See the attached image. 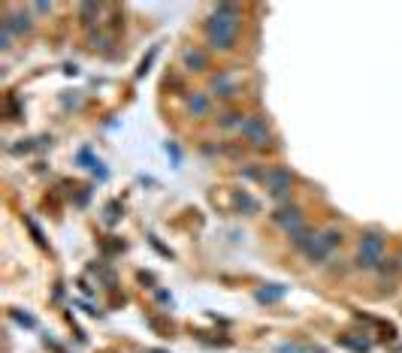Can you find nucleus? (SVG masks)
<instances>
[{
    "instance_id": "11",
    "label": "nucleus",
    "mask_w": 402,
    "mask_h": 353,
    "mask_svg": "<svg viewBox=\"0 0 402 353\" xmlns=\"http://www.w3.org/2000/svg\"><path fill=\"white\" fill-rule=\"evenodd\" d=\"M245 112H239V109H224L221 115H218V127L221 130H242L245 124Z\"/></svg>"
},
{
    "instance_id": "4",
    "label": "nucleus",
    "mask_w": 402,
    "mask_h": 353,
    "mask_svg": "<svg viewBox=\"0 0 402 353\" xmlns=\"http://www.w3.org/2000/svg\"><path fill=\"white\" fill-rule=\"evenodd\" d=\"M339 245H342V233L336 230V226H327V230H318L315 233L312 245L305 248L303 254H305V260H309V263H324Z\"/></svg>"
},
{
    "instance_id": "7",
    "label": "nucleus",
    "mask_w": 402,
    "mask_h": 353,
    "mask_svg": "<svg viewBox=\"0 0 402 353\" xmlns=\"http://www.w3.org/2000/svg\"><path fill=\"white\" fill-rule=\"evenodd\" d=\"M273 224H275V226H281L284 233H294L297 226H303V224H305V215H303V209H299L297 202H290V200H288V202H281L279 209L273 211Z\"/></svg>"
},
{
    "instance_id": "15",
    "label": "nucleus",
    "mask_w": 402,
    "mask_h": 353,
    "mask_svg": "<svg viewBox=\"0 0 402 353\" xmlns=\"http://www.w3.org/2000/svg\"><path fill=\"white\" fill-rule=\"evenodd\" d=\"M31 12H34V16H52L55 6H52V3H34Z\"/></svg>"
},
{
    "instance_id": "5",
    "label": "nucleus",
    "mask_w": 402,
    "mask_h": 353,
    "mask_svg": "<svg viewBox=\"0 0 402 353\" xmlns=\"http://www.w3.org/2000/svg\"><path fill=\"white\" fill-rule=\"evenodd\" d=\"M263 185H266L273 200H290V190H294V172L288 166H269L263 172Z\"/></svg>"
},
{
    "instance_id": "13",
    "label": "nucleus",
    "mask_w": 402,
    "mask_h": 353,
    "mask_svg": "<svg viewBox=\"0 0 402 353\" xmlns=\"http://www.w3.org/2000/svg\"><path fill=\"white\" fill-rule=\"evenodd\" d=\"M288 293V287L275 284V290H257V302H279V299Z\"/></svg>"
},
{
    "instance_id": "2",
    "label": "nucleus",
    "mask_w": 402,
    "mask_h": 353,
    "mask_svg": "<svg viewBox=\"0 0 402 353\" xmlns=\"http://www.w3.org/2000/svg\"><path fill=\"white\" fill-rule=\"evenodd\" d=\"M384 251H387V235L378 226H366L357 241L354 269L360 272H381L384 269Z\"/></svg>"
},
{
    "instance_id": "1",
    "label": "nucleus",
    "mask_w": 402,
    "mask_h": 353,
    "mask_svg": "<svg viewBox=\"0 0 402 353\" xmlns=\"http://www.w3.org/2000/svg\"><path fill=\"white\" fill-rule=\"evenodd\" d=\"M203 34H206V46L212 51H236L239 46V34H242V6L236 3H218L212 6V12L206 16V25H203Z\"/></svg>"
},
{
    "instance_id": "6",
    "label": "nucleus",
    "mask_w": 402,
    "mask_h": 353,
    "mask_svg": "<svg viewBox=\"0 0 402 353\" xmlns=\"http://www.w3.org/2000/svg\"><path fill=\"white\" fill-rule=\"evenodd\" d=\"M0 25L10 27V31L21 40V36H31V34H34L36 21H34V12H31V10H25V6H12V10H6V12H3Z\"/></svg>"
},
{
    "instance_id": "14",
    "label": "nucleus",
    "mask_w": 402,
    "mask_h": 353,
    "mask_svg": "<svg viewBox=\"0 0 402 353\" xmlns=\"http://www.w3.org/2000/svg\"><path fill=\"white\" fill-rule=\"evenodd\" d=\"M0 34H3V46H0V49H3V51H10V49H12V42H16L18 36L12 34L10 27H3V25H0Z\"/></svg>"
},
{
    "instance_id": "12",
    "label": "nucleus",
    "mask_w": 402,
    "mask_h": 353,
    "mask_svg": "<svg viewBox=\"0 0 402 353\" xmlns=\"http://www.w3.org/2000/svg\"><path fill=\"white\" fill-rule=\"evenodd\" d=\"M100 12H103V6H100V3H79V18H82V27H88V34L94 31Z\"/></svg>"
},
{
    "instance_id": "10",
    "label": "nucleus",
    "mask_w": 402,
    "mask_h": 353,
    "mask_svg": "<svg viewBox=\"0 0 402 353\" xmlns=\"http://www.w3.org/2000/svg\"><path fill=\"white\" fill-rule=\"evenodd\" d=\"M185 106H188V115H191V118H206L212 112L209 91H191V94H188V100H185Z\"/></svg>"
},
{
    "instance_id": "8",
    "label": "nucleus",
    "mask_w": 402,
    "mask_h": 353,
    "mask_svg": "<svg viewBox=\"0 0 402 353\" xmlns=\"http://www.w3.org/2000/svg\"><path fill=\"white\" fill-rule=\"evenodd\" d=\"M209 97L224 100V103L236 100L239 97V82L230 76V73H218V76L209 79Z\"/></svg>"
},
{
    "instance_id": "9",
    "label": "nucleus",
    "mask_w": 402,
    "mask_h": 353,
    "mask_svg": "<svg viewBox=\"0 0 402 353\" xmlns=\"http://www.w3.org/2000/svg\"><path fill=\"white\" fill-rule=\"evenodd\" d=\"M181 70L185 73H206L209 70V51L200 46H188L181 51Z\"/></svg>"
},
{
    "instance_id": "3",
    "label": "nucleus",
    "mask_w": 402,
    "mask_h": 353,
    "mask_svg": "<svg viewBox=\"0 0 402 353\" xmlns=\"http://www.w3.org/2000/svg\"><path fill=\"white\" fill-rule=\"evenodd\" d=\"M242 139L251 148H257V151H266L269 145L275 142V133H273V124L266 121V115H248L245 118V124H242Z\"/></svg>"
},
{
    "instance_id": "16",
    "label": "nucleus",
    "mask_w": 402,
    "mask_h": 353,
    "mask_svg": "<svg viewBox=\"0 0 402 353\" xmlns=\"http://www.w3.org/2000/svg\"><path fill=\"white\" fill-rule=\"evenodd\" d=\"M149 353H166V350H149Z\"/></svg>"
}]
</instances>
